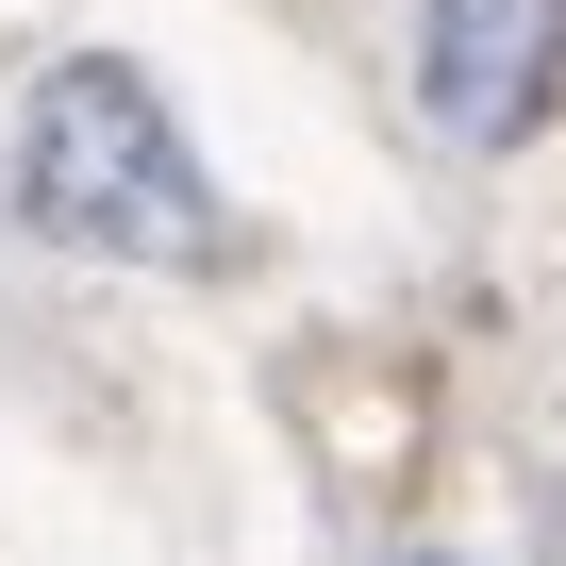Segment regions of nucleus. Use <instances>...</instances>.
<instances>
[{
	"label": "nucleus",
	"mask_w": 566,
	"mask_h": 566,
	"mask_svg": "<svg viewBox=\"0 0 566 566\" xmlns=\"http://www.w3.org/2000/svg\"><path fill=\"white\" fill-rule=\"evenodd\" d=\"M0 200H18L34 250H84V266H200L217 250V184H200V150H184V117H167V84L134 51L34 67Z\"/></svg>",
	"instance_id": "nucleus-1"
},
{
	"label": "nucleus",
	"mask_w": 566,
	"mask_h": 566,
	"mask_svg": "<svg viewBox=\"0 0 566 566\" xmlns=\"http://www.w3.org/2000/svg\"><path fill=\"white\" fill-rule=\"evenodd\" d=\"M417 101L450 150H533L566 101V0H417Z\"/></svg>",
	"instance_id": "nucleus-2"
},
{
	"label": "nucleus",
	"mask_w": 566,
	"mask_h": 566,
	"mask_svg": "<svg viewBox=\"0 0 566 566\" xmlns=\"http://www.w3.org/2000/svg\"><path fill=\"white\" fill-rule=\"evenodd\" d=\"M400 566H450V549H400Z\"/></svg>",
	"instance_id": "nucleus-3"
}]
</instances>
